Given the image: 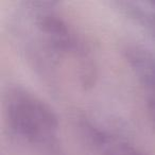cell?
Masks as SVG:
<instances>
[{"label": "cell", "instance_id": "obj_1", "mask_svg": "<svg viewBox=\"0 0 155 155\" xmlns=\"http://www.w3.org/2000/svg\"><path fill=\"white\" fill-rule=\"evenodd\" d=\"M54 2L27 1L21 8L24 45L33 66L48 79L56 77V70L70 61L81 86L88 88L95 83L96 68L89 49L74 29L54 10Z\"/></svg>", "mask_w": 155, "mask_h": 155}, {"label": "cell", "instance_id": "obj_2", "mask_svg": "<svg viewBox=\"0 0 155 155\" xmlns=\"http://www.w3.org/2000/svg\"><path fill=\"white\" fill-rule=\"evenodd\" d=\"M8 127L18 140L46 151L56 148L58 119L49 104L21 87H12L5 96Z\"/></svg>", "mask_w": 155, "mask_h": 155}, {"label": "cell", "instance_id": "obj_3", "mask_svg": "<svg viewBox=\"0 0 155 155\" xmlns=\"http://www.w3.org/2000/svg\"><path fill=\"white\" fill-rule=\"evenodd\" d=\"M83 129L91 143L99 150L100 155H146L133 144L95 129L91 124H85Z\"/></svg>", "mask_w": 155, "mask_h": 155}, {"label": "cell", "instance_id": "obj_4", "mask_svg": "<svg viewBox=\"0 0 155 155\" xmlns=\"http://www.w3.org/2000/svg\"><path fill=\"white\" fill-rule=\"evenodd\" d=\"M127 58L135 74L144 85L155 89V55L139 47L127 48Z\"/></svg>", "mask_w": 155, "mask_h": 155}, {"label": "cell", "instance_id": "obj_5", "mask_svg": "<svg viewBox=\"0 0 155 155\" xmlns=\"http://www.w3.org/2000/svg\"><path fill=\"white\" fill-rule=\"evenodd\" d=\"M119 5L129 15L155 35V1H124Z\"/></svg>", "mask_w": 155, "mask_h": 155}, {"label": "cell", "instance_id": "obj_6", "mask_svg": "<svg viewBox=\"0 0 155 155\" xmlns=\"http://www.w3.org/2000/svg\"><path fill=\"white\" fill-rule=\"evenodd\" d=\"M147 112H148L149 118L155 127V96L151 98L147 103Z\"/></svg>", "mask_w": 155, "mask_h": 155}, {"label": "cell", "instance_id": "obj_7", "mask_svg": "<svg viewBox=\"0 0 155 155\" xmlns=\"http://www.w3.org/2000/svg\"><path fill=\"white\" fill-rule=\"evenodd\" d=\"M44 155H63V154H61V152H58V148H54L51 149V150L46 151V153Z\"/></svg>", "mask_w": 155, "mask_h": 155}]
</instances>
